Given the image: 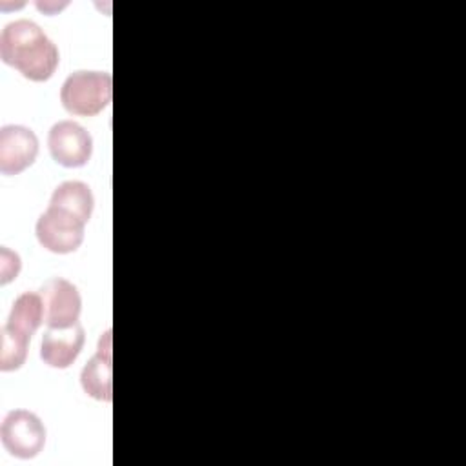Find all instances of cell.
Masks as SVG:
<instances>
[{
	"label": "cell",
	"instance_id": "13",
	"mask_svg": "<svg viewBox=\"0 0 466 466\" xmlns=\"http://www.w3.org/2000/svg\"><path fill=\"white\" fill-rule=\"evenodd\" d=\"M20 268H22V260L18 253L2 246L0 248V284L5 286L13 279H16V275L20 273Z\"/></svg>",
	"mask_w": 466,
	"mask_h": 466
},
{
	"label": "cell",
	"instance_id": "3",
	"mask_svg": "<svg viewBox=\"0 0 466 466\" xmlns=\"http://www.w3.org/2000/svg\"><path fill=\"white\" fill-rule=\"evenodd\" d=\"M4 448L18 459H33L46 444V428L29 410H11L0 426Z\"/></svg>",
	"mask_w": 466,
	"mask_h": 466
},
{
	"label": "cell",
	"instance_id": "11",
	"mask_svg": "<svg viewBox=\"0 0 466 466\" xmlns=\"http://www.w3.org/2000/svg\"><path fill=\"white\" fill-rule=\"evenodd\" d=\"M49 206L71 213L87 224L93 213L95 198L87 184L80 180H66L55 187L49 198Z\"/></svg>",
	"mask_w": 466,
	"mask_h": 466
},
{
	"label": "cell",
	"instance_id": "1",
	"mask_svg": "<svg viewBox=\"0 0 466 466\" xmlns=\"http://www.w3.org/2000/svg\"><path fill=\"white\" fill-rule=\"evenodd\" d=\"M0 58L27 80L46 82L55 75L60 53L38 24L20 18L4 25L0 33Z\"/></svg>",
	"mask_w": 466,
	"mask_h": 466
},
{
	"label": "cell",
	"instance_id": "6",
	"mask_svg": "<svg viewBox=\"0 0 466 466\" xmlns=\"http://www.w3.org/2000/svg\"><path fill=\"white\" fill-rule=\"evenodd\" d=\"M40 295L47 328H67L78 322L82 299L73 282L62 277H53L42 286Z\"/></svg>",
	"mask_w": 466,
	"mask_h": 466
},
{
	"label": "cell",
	"instance_id": "7",
	"mask_svg": "<svg viewBox=\"0 0 466 466\" xmlns=\"http://www.w3.org/2000/svg\"><path fill=\"white\" fill-rule=\"evenodd\" d=\"M38 155V138L35 131L25 126L9 124L0 129V171L4 175H18Z\"/></svg>",
	"mask_w": 466,
	"mask_h": 466
},
{
	"label": "cell",
	"instance_id": "5",
	"mask_svg": "<svg viewBox=\"0 0 466 466\" xmlns=\"http://www.w3.org/2000/svg\"><path fill=\"white\" fill-rule=\"evenodd\" d=\"M47 147L56 164L64 167H80L91 158L93 138L80 124L60 120L49 129Z\"/></svg>",
	"mask_w": 466,
	"mask_h": 466
},
{
	"label": "cell",
	"instance_id": "12",
	"mask_svg": "<svg viewBox=\"0 0 466 466\" xmlns=\"http://www.w3.org/2000/svg\"><path fill=\"white\" fill-rule=\"evenodd\" d=\"M2 335V348H0V370L2 371H15L20 370L22 364L27 359V346L29 340L27 337H22L5 326L0 331Z\"/></svg>",
	"mask_w": 466,
	"mask_h": 466
},
{
	"label": "cell",
	"instance_id": "4",
	"mask_svg": "<svg viewBox=\"0 0 466 466\" xmlns=\"http://www.w3.org/2000/svg\"><path fill=\"white\" fill-rule=\"evenodd\" d=\"M84 220L51 206L38 217L35 226L40 246L58 255L76 251L84 240Z\"/></svg>",
	"mask_w": 466,
	"mask_h": 466
},
{
	"label": "cell",
	"instance_id": "9",
	"mask_svg": "<svg viewBox=\"0 0 466 466\" xmlns=\"http://www.w3.org/2000/svg\"><path fill=\"white\" fill-rule=\"evenodd\" d=\"M111 329L104 331L98 340L96 353L89 359V362L80 371V386L82 390L102 402H111L113 399V382H111Z\"/></svg>",
	"mask_w": 466,
	"mask_h": 466
},
{
	"label": "cell",
	"instance_id": "2",
	"mask_svg": "<svg viewBox=\"0 0 466 466\" xmlns=\"http://www.w3.org/2000/svg\"><path fill=\"white\" fill-rule=\"evenodd\" d=\"M113 96V80L106 71H75L60 87L64 109L76 116H93L104 111Z\"/></svg>",
	"mask_w": 466,
	"mask_h": 466
},
{
	"label": "cell",
	"instance_id": "8",
	"mask_svg": "<svg viewBox=\"0 0 466 466\" xmlns=\"http://www.w3.org/2000/svg\"><path fill=\"white\" fill-rule=\"evenodd\" d=\"M86 342L84 328L76 322L67 328H47L40 342V359L56 370L69 368Z\"/></svg>",
	"mask_w": 466,
	"mask_h": 466
},
{
	"label": "cell",
	"instance_id": "10",
	"mask_svg": "<svg viewBox=\"0 0 466 466\" xmlns=\"http://www.w3.org/2000/svg\"><path fill=\"white\" fill-rule=\"evenodd\" d=\"M42 322H44L42 295L25 291L15 299L11 311L7 315V322L4 326L22 337L31 339Z\"/></svg>",
	"mask_w": 466,
	"mask_h": 466
}]
</instances>
